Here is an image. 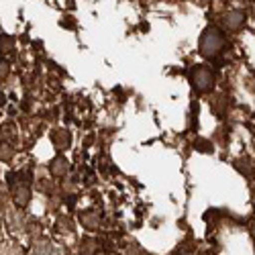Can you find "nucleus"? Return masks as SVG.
Wrapping results in <instances>:
<instances>
[{
    "label": "nucleus",
    "mask_w": 255,
    "mask_h": 255,
    "mask_svg": "<svg viewBox=\"0 0 255 255\" xmlns=\"http://www.w3.org/2000/svg\"><path fill=\"white\" fill-rule=\"evenodd\" d=\"M192 84H194L196 90L208 92V90H212V86H215V74H212L210 68L200 66V68H196L194 74H192Z\"/></svg>",
    "instance_id": "2"
},
{
    "label": "nucleus",
    "mask_w": 255,
    "mask_h": 255,
    "mask_svg": "<svg viewBox=\"0 0 255 255\" xmlns=\"http://www.w3.org/2000/svg\"><path fill=\"white\" fill-rule=\"evenodd\" d=\"M245 23V12L243 10H229L221 16V25L227 31H239Z\"/></svg>",
    "instance_id": "3"
},
{
    "label": "nucleus",
    "mask_w": 255,
    "mask_h": 255,
    "mask_svg": "<svg viewBox=\"0 0 255 255\" xmlns=\"http://www.w3.org/2000/svg\"><path fill=\"white\" fill-rule=\"evenodd\" d=\"M14 202L18 204V206H27V202H29V196H31V190H29V186L27 184H18L16 188H14Z\"/></svg>",
    "instance_id": "4"
},
{
    "label": "nucleus",
    "mask_w": 255,
    "mask_h": 255,
    "mask_svg": "<svg viewBox=\"0 0 255 255\" xmlns=\"http://www.w3.org/2000/svg\"><path fill=\"white\" fill-rule=\"evenodd\" d=\"M80 219H82V225H84V227H88V229H96V227H98V223H100L98 212H92V210L84 212V215H82Z\"/></svg>",
    "instance_id": "6"
},
{
    "label": "nucleus",
    "mask_w": 255,
    "mask_h": 255,
    "mask_svg": "<svg viewBox=\"0 0 255 255\" xmlns=\"http://www.w3.org/2000/svg\"><path fill=\"white\" fill-rule=\"evenodd\" d=\"M8 76V63L0 59V80H4Z\"/></svg>",
    "instance_id": "9"
},
{
    "label": "nucleus",
    "mask_w": 255,
    "mask_h": 255,
    "mask_svg": "<svg viewBox=\"0 0 255 255\" xmlns=\"http://www.w3.org/2000/svg\"><path fill=\"white\" fill-rule=\"evenodd\" d=\"M10 47H12V39L10 37H0V51L2 53H6V51H10Z\"/></svg>",
    "instance_id": "8"
},
{
    "label": "nucleus",
    "mask_w": 255,
    "mask_h": 255,
    "mask_svg": "<svg viewBox=\"0 0 255 255\" xmlns=\"http://www.w3.org/2000/svg\"><path fill=\"white\" fill-rule=\"evenodd\" d=\"M68 159L66 157H55L53 161H51V174L53 176H66V172H68Z\"/></svg>",
    "instance_id": "5"
},
{
    "label": "nucleus",
    "mask_w": 255,
    "mask_h": 255,
    "mask_svg": "<svg viewBox=\"0 0 255 255\" xmlns=\"http://www.w3.org/2000/svg\"><path fill=\"white\" fill-rule=\"evenodd\" d=\"M223 47H225V35L217 27H206L200 37V43H198L200 55L206 59H212L223 51Z\"/></svg>",
    "instance_id": "1"
},
{
    "label": "nucleus",
    "mask_w": 255,
    "mask_h": 255,
    "mask_svg": "<svg viewBox=\"0 0 255 255\" xmlns=\"http://www.w3.org/2000/svg\"><path fill=\"white\" fill-rule=\"evenodd\" d=\"M37 255H59V253H57V249L53 245H41L37 249Z\"/></svg>",
    "instance_id": "7"
}]
</instances>
